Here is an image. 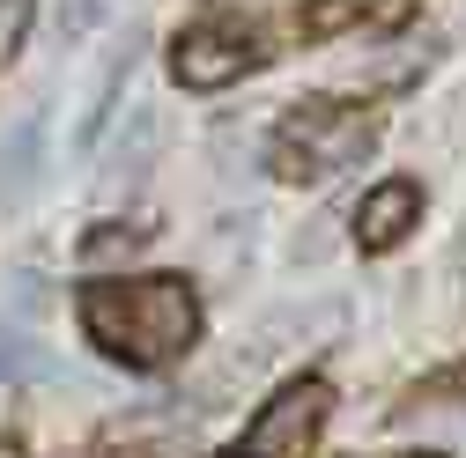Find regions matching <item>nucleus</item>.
<instances>
[{"label":"nucleus","mask_w":466,"mask_h":458,"mask_svg":"<svg viewBox=\"0 0 466 458\" xmlns=\"http://www.w3.org/2000/svg\"><path fill=\"white\" fill-rule=\"evenodd\" d=\"M415 222H422V193L407 185V178H392V185H378V193L363 200V214H356V244H363V252H392Z\"/></svg>","instance_id":"nucleus-5"},{"label":"nucleus","mask_w":466,"mask_h":458,"mask_svg":"<svg viewBox=\"0 0 466 458\" xmlns=\"http://www.w3.org/2000/svg\"><path fill=\"white\" fill-rule=\"evenodd\" d=\"M30 8H37V0H0V60H8V52L23 45V30H30Z\"/></svg>","instance_id":"nucleus-9"},{"label":"nucleus","mask_w":466,"mask_h":458,"mask_svg":"<svg viewBox=\"0 0 466 458\" xmlns=\"http://www.w3.org/2000/svg\"><path fill=\"white\" fill-rule=\"evenodd\" d=\"M0 458H30V451H23V443H8V436H0Z\"/></svg>","instance_id":"nucleus-10"},{"label":"nucleus","mask_w":466,"mask_h":458,"mask_svg":"<svg viewBox=\"0 0 466 458\" xmlns=\"http://www.w3.org/2000/svg\"><path fill=\"white\" fill-rule=\"evenodd\" d=\"M37 370V348L15 333V325H0V384H15V377H30Z\"/></svg>","instance_id":"nucleus-8"},{"label":"nucleus","mask_w":466,"mask_h":458,"mask_svg":"<svg viewBox=\"0 0 466 458\" xmlns=\"http://www.w3.org/2000/svg\"><path fill=\"white\" fill-rule=\"evenodd\" d=\"M245 67H252V45L238 30H186L178 52H170V75L186 89H229Z\"/></svg>","instance_id":"nucleus-4"},{"label":"nucleus","mask_w":466,"mask_h":458,"mask_svg":"<svg viewBox=\"0 0 466 458\" xmlns=\"http://www.w3.org/2000/svg\"><path fill=\"white\" fill-rule=\"evenodd\" d=\"M370 141H378V119L370 111H356V104H326V96H311V104H297L289 119L274 126V170L281 178H340L348 163H363L370 155Z\"/></svg>","instance_id":"nucleus-2"},{"label":"nucleus","mask_w":466,"mask_h":458,"mask_svg":"<svg viewBox=\"0 0 466 458\" xmlns=\"http://www.w3.org/2000/svg\"><path fill=\"white\" fill-rule=\"evenodd\" d=\"M326 384L319 377H304V384H281L267 407H259V422H252V458H304L311 451V436H319V422H326Z\"/></svg>","instance_id":"nucleus-3"},{"label":"nucleus","mask_w":466,"mask_h":458,"mask_svg":"<svg viewBox=\"0 0 466 458\" xmlns=\"http://www.w3.org/2000/svg\"><path fill=\"white\" fill-rule=\"evenodd\" d=\"M82 325L104 355L127 370H163L200 340V304L178 274H141V281H96L82 289Z\"/></svg>","instance_id":"nucleus-1"},{"label":"nucleus","mask_w":466,"mask_h":458,"mask_svg":"<svg viewBox=\"0 0 466 458\" xmlns=\"http://www.w3.org/2000/svg\"><path fill=\"white\" fill-rule=\"evenodd\" d=\"M45 155V119H15V134H0V200H23Z\"/></svg>","instance_id":"nucleus-6"},{"label":"nucleus","mask_w":466,"mask_h":458,"mask_svg":"<svg viewBox=\"0 0 466 458\" xmlns=\"http://www.w3.org/2000/svg\"><path fill=\"white\" fill-rule=\"evenodd\" d=\"M134 244H141V229H96V237L82 244V266L96 274V266H111V259H127Z\"/></svg>","instance_id":"nucleus-7"},{"label":"nucleus","mask_w":466,"mask_h":458,"mask_svg":"<svg viewBox=\"0 0 466 458\" xmlns=\"http://www.w3.org/2000/svg\"><path fill=\"white\" fill-rule=\"evenodd\" d=\"M222 458H252V451H222Z\"/></svg>","instance_id":"nucleus-11"}]
</instances>
